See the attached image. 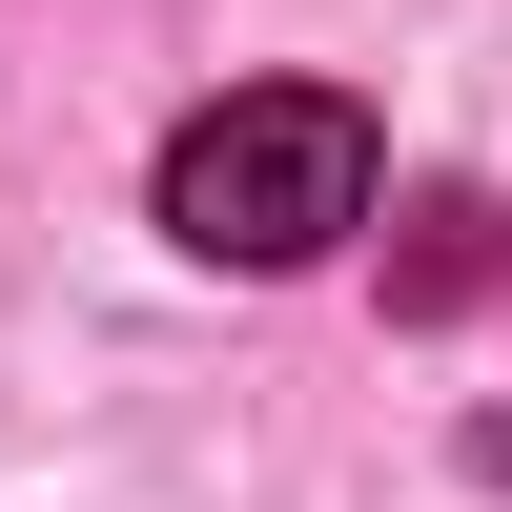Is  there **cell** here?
Instances as JSON below:
<instances>
[{"instance_id":"2","label":"cell","mask_w":512,"mask_h":512,"mask_svg":"<svg viewBox=\"0 0 512 512\" xmlns=\"http://www.w3.org/2000/svg\"><path fill=\"white\" fill-rule=\"evenodd\" d=\"M410 226H431V246H410V308H472V287H492V205H472V185H431Z\"/></svg>"},{"instance_id":"1","label":"cell","mask_w":512,"mask_h":512,"mask_svg":"<svg viewBox=\"0 0 512 512\" xmlns=\"http://www.w3.org/2000/svg\"><path fill=\"white\" fill-rule=\"evenodd\" d=\"M390 144H369L349 82H226V103L164 144V246L185 267H328L369 226Z\"/></svg>"}]
</instances>
